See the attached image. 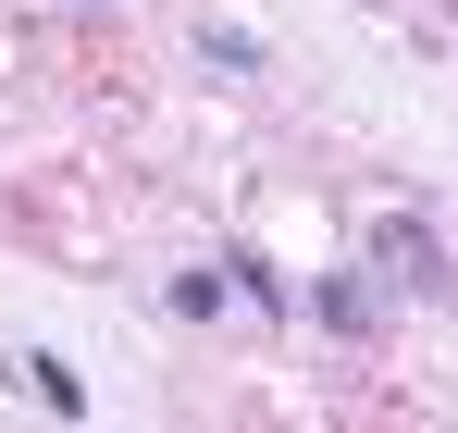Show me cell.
Returning a JSON list of instances; mask_svg holds the SVG:
<instances>
[{
    "mask_svg": "<svg viewBox=\"0 0 458 433\" xmlns=\"http://www.w3.org/2000/svg\"><path fill=\"white\" fill-rule=\"evenodd\" d=\"M360 273H372V285H396V297H458V260L434 248V223H421V211H384L372 248H360Z\"/></svg>",
    "mask_w": 458,
    "mask_h": 433,
    "instance_id": "obj_1",
    "label": "cell"
},
{
    "mask_svg": "<svg viewBox=\"0 0 458 433\" xmlns=\"http://www.w3.org/2000/svg\"><path fill=\"white\" fill-rule=\"evenodd\" d=\"M298 310L322 322V335H347V347H372V335H384V285H372V273H310Z\"/></svg>",
    "mask_w": 458,
    "mask_h": 433,
    "instance_id": "obj_2",
    "label": "cell"
},
{
    "mask_svg": "<svg viewBox=\"0 0 458 433\" xmlns=\"http://www.w3.org/2000/svg\"><path fill=\"white\" fill-rule=\"evenodd\" d=\"M25 384H38V409H50V421H87V384H75V360H63V347H25Z\"/></svg>",
    "mask_w": 458,
    "mask_h": 433,
    "instance_id": "obj_3",
    "label": "cell"
},
{
    "mask_svg": "<svg viewBox=\"0 0 458 433\" xmlns=\"http://www.w3.org/2000/svg\"><path fill=\"white\" fill-rule=\"evenodd\" d=\"M224 273H235V297H248V310H273V322H298V285H285V273H273L260 248H224Z\"/></svg>",
    "mask_w": 458,
    "mask_h": 433,
    "instance_id": "obj_4",
    "label": "cell"
},
{
    "mask_svg": "<svg viewBox=\"0 0 458 433\" xmlns=\"http://www.w3.org/2000/svg\"><path fill=\"white\" fill-rule=\"evenodd\" d=\"M161 297H174V322H224V297H235V273H224V260H186V273H174V285H161Z\"/></svg>",
    "mask_w": 458,
    "mask_h": 433,
    "instance_id": "obj_5",
    "label": "cell"
},
{
    "mask_svg": "<svg viewBox=\"0 0 458 433\" xmlns=\"http://www.w3.org/2000/svg\"><path fill=\"white\" fill-rule=\"evenodd\" d=\"M199 63L211 74H273V50H260L248 25H199Z\"/></svg>",
    "mask_w": 458,
    "mask_h": 433,
    "instance_id": "obj_6",
    "label": "cell"
}]
</instances>
